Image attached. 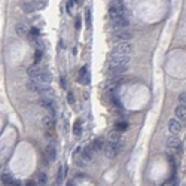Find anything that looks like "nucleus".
Returning <instances> with one entry per match:
<instances>
[{
	"label": "nucleus",
	"instance_id": "1",
	"mask_svg": "<svg viewBox=\"0 0 186 186\" xmlns=\"http://www.w3.org/2000/svg\"><path fill=\"white\" fill-rule=\"evenodd\" d=\"M27 88L33 92H39L45 97H52L54 95V89L51 86H48V83H43V82H39L36 79H30L27 82Z\"/></svg>",
	"mask_w": 186,
	"mask_h": 186
},
{
	"label": "nucleus",
	"instance_id": "2",
	"mask_svg": "<svg viewBox=\"0 0 186 186\" xmlns=\"http://www.w3.org/2000/svg\"><path fill=\"white\" fill-rule=\"evenodd\" d=\"M109 15H110V20L127 16V8H125V4L122 2H113L110 6H109Z\"/></svg>",
	"mask_w": 186,
	"mask_h": 186
},
{
	"label": "nucleus",
	"instance_id": "3",
	"mask_svg": "<svg viewBox=\"0 0 186 186\" xmlns=\"http://www.w3.org/2000/svg\"><path fill=\"white\" fill-rule=\"evenodd\" d=\"M131 51H133V46L130 42H121L113 48L112 55H130Z\"/></svg>",
	"mask_w": 186,
	"mask_h": 186
},
{
	"label": "nucleus",
	"instance_id": "4",
	"mask_svg": "<svg viewBox=\"0 0 186 186\" xmlns=\"http://www.w3.org/2000/svg\"><path fill=\"white\" fill-rule=\"evenodd\" d=\"M130 63V55H112L109 66L115 67V66H128Z\"/></svg>",
	"mask_w": 186,
	"mask_h": 186
},
{
	"label": "nucleus",
	"instance_id": "5",
	"mask_svg": "<svg viewBox=\"0 0 186 186\" xmlns=\"http://www.w3.org/2000/svg\"><path fill=\"white\" fill-rule=\"evenodd\" d=\"M113 37H115V40L118 43H121V42H130V39L133 37V33L130 30H127V28H122V30H116Z\"/></svg>",
	"mask_w": 186,
	"mask_h": 186
},
{
	"label": "nucleus",
	"instance_id": "6",
	"mask_svg": "<svg viewBox=\"0 0 186 186\" xmlns=\"http://www.w3.org/2000/svg\"><path fill=\"white\" fill-rule=\"evenodd\" d=\"M119 150H121V146H119V145H115V143H110V142H109V143L104 146V150H103V152H104V155H106L107 158L112 159V158H115V156L119 153Z\"/></svg>",
	"mask_w": 186,
	"mask_h": 186
},
{
	"label": "nucleus",
	"instance_id": "7",
	"mask_svg": "<svg viewBox=\"0 0 186 186\" xmlns=\"http://www.w3.org/2000/svg\"><path fill=\"white\" fill-rule=\"evenodd\" d=\"M130 24L128 18L127 16H122V18H113L112 20V26L116 28V30H122V28H127Z\"/></svg>",
	"mask_w": 186,
	"mask_h": 186
},
{
	"label": "nucleus",
	"instance_id": "8",
	"mask_svg": "<svg viewBox=\"0 0 186 186\" xmlns=\"http://www.w3.org/2000/svg\"><path fill=\"white\" fill-rule=\"evenodd\" d=\"M168 130H170V133H173V134L180 133V131H182V122H180L177 118L170 119V121H168Z\"/></svg>",
	"mask_w": 186,
	"mask_h": 186
},
{
	"label": "nucleus",
	"instance_id": "9",
	"mask_svg": "<svg viewBox=\"0 0 186 186\" xmlns=\"http://www.w3.org/2000/svg\"><path fill=\"white\" fill-rule=\"evenodd\" d=\"M55 158H57L55 146L54 145H48L46 149H45V161L46 162H52V161H55Z\"/></svg>",
	"mask_w": 186,
	"mask_h": 186
},
{
	"label": "nucleus",
	"instance_id": "10",
	"mask_svg": "<svg viewBox=\"0 0 186 186\" xmlns=\"http://www.w3.org/2000/svg\"><path fill=\"white\" fill-rule=\"evenodd\" d=\"M127 70H128L127 66H115V67L109 66V74H110L112 77H115V76H122Z\"/></svg>",
	"mask_w": 186,
	"mask_h": 186
},
{
	"label": "nucleus",
	"instance_id": "11",
	"mask_svg": "<svg viewBox=\"0 0 186 186\" xmlns=\"http://www.w3.org/2000/svg\"><path fill=\"white\" fill-rule=\"evenodd\" d=\"M122 139H124V137H122V134H121L119 131H113V133L109 134V142H110V143H115V145L122 146V143H124Z\"/></svg>",
	"mask_w": 186,
	"mask_h": 186
},
{
	"label": "nucleus",
	"instance_id": "12",
	"mask_svg": "<svg viewBox=\"0 0 186 186\" xmlns=\"http://www.w3.org/2000/svg\"><path fill=\"white\" fill-rule=\"evenodd\" d=\"M15 32H16L18 36H21V37H26L30 34V28H28L26 24H21V22L15 26Z\"/></svg>",
	"mask_w": 186,
	"mask_h": 186
},
{
	"label": "nucleus",
	"instance_id": "13",
	"mask_svg": "<svg viewBox=\"0 0 186 186\" xmlns=\"http://www.w3.org/2000/svg\"><path fill=\"white\" fill-rule=\"evenodd\" d=\"M174 115H176V118H177L179 121H185L186 119V106L185 104H179V106L176 107V110H174Z\"/></svg>",
	"mask_w": 186,
	"mask_h": 186
},
{
	"label": "nucleus",
	"instance_id": "14",
	"mask_svg": "<svg viewBox=\"0 0 186 186\" xmlns=\"http://www.w3.org/2000/svg\"><path fill=\"white\" fill-rule=\"evenodd\" d=\"M42 72H43V69H42V67H37L34 64L27 70V73H28V76H30L32 79H39V76L42 74Z\"/></svg>",
	"mask_w": 186,
	"mask_h": 186
},
{
	"label": "nucleus",
	"instance_id": "15",
	"mask_svg": "<svg viewBox=\"0 0 186 186\" xmlns=\"http://www.w3.org/2000/svg\"><path fill=\"white\" fill-rule=\"evenodd\" d=\"M89 73H88V67L86 66H83L82 69H80V72H79V80L82 82V83H89Z\"/></svg>",
	"mask_w": 186,
	"mask_h": 186
},
{
	"label": "nucleus",
	"instance_id": "16",
	"mask_svg": "<svg viewBox=\"0 0 186 186\" xmlns=\"http://www.w3.org/2000/svg\"><path fill=\"white\" fill-rule=\"evenodd\" d=\"M180 139H177V137H170L168 140H167V148L170 149H179L180 148Z\"/></svg>",
	"mask_w": 186,
	"mask_h": 186
},
{
	"label": "nucleus",
	"instance_id": "17",
	"mask_svg": "<svg viewBox=\"0 0 186 186\" xmlns=\"http://www.w3.org/2000/svg\"><path fill=\"white\" fill-rule=\"evenodd\" d=\"M43 124H45L46 128H54V125H55V118H54L52 115H46V116L43 118Z\"/></svg>",
	"mask_w": 186,
	"mask_h": 186
},
{
	"label": "nucleus",
	"instance_id": "18",
	"mask_svg": "<svg viewBox=\"0 0 186 186\" xmlns=\"http://www.w3.org/2000/svg\"><path fill=\"white\" fill-rule=\"evenodd\" d=\"M115 128H116V131L124 133V131L128 130V122H127V121H118V122L115 124Z\"/></svg>",
	"mask_w": 186,
	"mask_h": 186
},
{
	"label": "nucleus",
	"instance_id": "19",
	"mask_svg": "<svg viewBox=\"0 0 186 186\" xmlns=\"http://www.w3.org/2000/svg\"><path fill=\"white\" fill-rule=\"evenodd\" d=\"M91 146L94 149V152H98V150H104V146H106V145H103V140H101V139H95Z\"/></svg>",
	"mask_w": 186,
	"mask_h": 186
},
{
	"label": "nucleus",
	"instance_id": "20",
	"mask_svg": "<svg viewBox=\"0 0 186 186\" xmlns=\"http://www.w3.org/2000/svg\"><path fill=\"white\" fill-rule=\"evenodd\" d=\"M92 152H94L92 146L85 148V150H82V156H83V159H85V161H91V159H92Z\"/></svg>",
	"mask_w": 186,
	"mask_h": 186
},
{
	"label": "nucleus",
	"instance_id": "21",
	"mask_svg": "<svg viewBox=\"0 0 186 186\" xmlns=\"http://www.w3.org/2000/svg\"><path fill=\"white\" fill-rule=\"evenodd\" d=\"M66 173H67V167L64 165V167H61L60 171H58V177H57V183H58V185L63 183V180H64V177H66Z\"/></svg>",
	"mask_w": 186,
	"mask_h": 186
},
{
	"label": "nucleus",
	"instance_id": "22",
	"mask_svg": "<svg viewBox=\"0 0 186 186\" xmlns=\"http://www.w3.org/2000/svg\"><path fill=\"white\" fill-rule=\"evenodd\" d=\"M32 3H33L36 10H40V9H43L46 6V0H32Z\"/></svg>",
	"mask_w": 186,
	"mask_h": 186
},
{
	"label": "nucleus",
	"instance_id": "23",
	"mask_svg": "<svg viewBox=\"0 0 186 186\" xmlns=\"http://www.w3.org/2000/svg\"><path fill=\"white\" fill-rule=\"evenodd\" d=\"M21 8H22V10H24V12H27V14H30V12L36 10L32 2H28V3H22V4H21Z\"/></svg>",
	"mask_w": 186,
	"mask_h": 186
},
{
	"label": "nucleus",
	"instance_id": "24",
	"mask_svg": "<svg viewBox=\"0 0 186 186\" xmlns=\"http://www.w3.org/2000/svg\"><path fill=\"white\" fill-rule=\"evenodd\" d=\"M2 182L8 186H10L12 183H14V180H12V177H10L9 174H3V176H2Z\"/></svg>",
	"mask_w": 186,
	"mask_h": 186
},
{
	"label": "nucleus",
	"instance_id": "25",
	"mask_svg": "<svg viewBox=\"0 0 186 186\" xmlns=\"http://www.w3.org/2000/svg\"><path fill=\"white\" fill-rule=\"evenodd\" d=\"M42 55H43V51H39V49H37L36 52H34V66H37V64L40 63Z\"/></svg>",
	"mask_w": 186,
	"mask_h": 186
},
{
	"label": "nucleus",
	"instance_id": "26",
	"mask_svg": "<svg viewBox=\"0 0 186 186\" xmlns=\"http://www.w3.org/2000/svg\"><path fill=\"white\" fill-rule=\"evenodd\" d=\"M45 183H46V174L45 173H39V182H37V185L45 186Z\"/></svg>",
	"mask_w": 186,
	"mask_h": 186
},
{
	"label": "nucleus",
	"instance_id": "27",
	"mask_svg": "<svg viewBox=\"0 0 186 186\" xmlns=\"http://www.w3.org/2000/svg\"><path fill=\"white\" fill-rule=\"evenodd\" d=\"M80 131H82V128H80V121H76V124H74V134H76V136H80Z\"/></svg>",
	"mask_w": 186,
	"mask_h": 186
},
{
	"label": "nucleus",
	"instance_id": "28",
	"mask_svg": "<svg viewBox=\"0 0 186 186\" xmlns=\"http://www.w3.org/2000/svg\"><path fill=\"white\" fill-rule=\"evenodd\" d=\"M30 34L33 37H39L40 36V30H39L37 27H33V28H30Z\"/></svg>",
	"mask_w": 186,
	"mask_h": 186
},
{
	"label": "nucleus",
	"instance_id": "29",
	"mask_svg": "<svg viewBox=\"0 0 186 186\" xmlns=\"http://www.w3.org/2000/svg\"><path fill=\"white\" fill-rule=\"evenodd\" d=\"M179 101H180V104H185L186 103V92H182V94L179 95Z\"/></svg>",
	"mask_w": 186,
	"mask_h": 186
},
{
	"label": "nucleus",
	"instance_id": "30",
	"mask_svg": "<svg viewBox=\"0 0 186 186\" xmlns=\"http://www.w3.org/2000/svg\"><path fill=\"white\" fill-rule=\"evenodd\" d=\"M67 100H69V103H70V104H74V95H73V92H69V94H67Z\"/></svg>",
	"mask_w": 186,
	"mask_h": 186
},
{
	"label": "nucleus",
	"instance_id": "31",
	"mask_svg": "<svg viewBox=\"0 0 186 186\" xmlns=\"http://www.w3.org/2000/svg\"><path fill=\"white\" fill-rule=\"evenodd\" d=\"M61 86H66V77L61 76Z\"/></svg>",
	"mask_w": 186,
	"mask_h": 186
},
{
	"label": "nucleus",
	"instance_id": "32",
	"mask_svg": "<svg viewBox=\"0 0 186 186\" xmlns=\"http://www.w3.org/2000/svg\"><path fill=\"white\" fill-rule=\"evenodd\" d=\"M27 186H39V185H36L34 182H28V183H27Z\"/></svg>",
	"mask_w": 186,
	"mask_h": 186
},
{
	"label": "nucleus",
	"instance_id": "33",
	"mask_svg": "<svg viewBox=\"0 0 186 186\" xmlns=\"http://www.w3.org/2000/svg\"><path fill=\"white\" fill-rule=\"evenodd\" d=\"M76 27H77V28H79V27H80V21H79V18H77V20H76Z\"/></svg>",
	"mask_w": 186,
	"mask_h": 186
},
{
	"label": "nucleus",
	"instance_id": "34",
	"mask_svg": "<svg viewBox=\"0 0 186 186\" xmlns=\"http://www.w3.org/2000/svg\"><path fill=\"white\" fill-rule=\"evenodd\" d=\"M76 2H77V3H80V2H82V0H76Z\"/></svg>",
	"mask_w": 186,
	"mask_h": 186
}]
</instances>
